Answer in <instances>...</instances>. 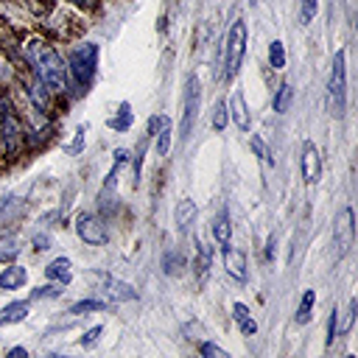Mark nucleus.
Listing matches in <instances>:
<instances>
[{
  "label": "nucleus",
  "instance_id": "1",
  "mask_svg": "<svg viewBox=\"0 0 358 358\" xmlns=\"http://www.w3.org/2000/svg\"><path fill=\"white\" fill-rule=\"evenodd\" d=\"M22 62H25V70H31L39 81H45V87L53 92V95H62L67 92V64L64 59L59 56V50L42 39V36H28L22 42Z\"/></svg>",
  "mask_w": 358,
  "mask_h": 358
},
{
  "label": "nucleus",
  "instance_id": "2",
  "mask_svg": "<svg viewBox=\"0 0 358 358\" xmlns=\"http://www.w3.org/2000/svg\"><path fill=\"white\" fill-rule=\"evenodd\" d=\"M67 78L78 92H87L92 78H95V67H98V45L95 42H84V45H73L67 50Z\"/></svg>",
  "mask_w": 358,
  "mask_h": 358
},
{
  "label": "nucleus",
  "instance_id": "3",
  "mask_svg": "<svg viewBox=\"0 0 358 358\" xmlns=\"http://www.w3.org/2000/svg\"><path fill=\"white\" fill-rule=\"evenodd\" d=\"M243 50H246V22L243 20H235L227 39L221 42V73L218 78L224 81H232L235 73L241 70V62H243Z\"/></svg>",
  "mask_w": 358,
  "mask_h": 358
},
{
  "label": "nucleus",
  "instance_id": "4",
  "mask_svg": "<svg viewBox=\"0 0 358 358\" xmlns=\"http://www.w3.org/2000/svg\"><path fill=\"white\" fill-rule=\"evenodd\" d=\"M327 101H330V115L344 117V109H347V53L344 50H336L333 56V67L327 78Z\"/></svg>",
  "mask_w": 358,
  "mask_h": 358
},
{
  "label": "nucleus",
  "instance_id": "5",
  "mask_svg": "<svg viewBox=\"0 0 358 358\" xmlns=\"http://www.w3.org/2000/svg\"><path fill=\"white\" fill-rule=\"evenodd\" d=\"M199 109H201V84H199V76H187V84H185V95H182V120H179V137L185 140L199 117Z\"/></svg>",
  "mask_w": 358,
  "mask_h": 358
},
{
  "label": "nucleus",
  "instance_id": "6",
  "mask_svg": "<svg viewBox=\"0 0 358 358\" xmlns=\"http://www.w3.org/2000/svg\"><path fill=\"white\" fill-rule=\"evenodd\" d=\"M355 241V224H352V207H341L338 215L333 218V255L341 260Z\"/></svg>",
  "mask_w": 358,
  "mask_h": 358
},
{
  "label": "nucleus",
  "instance_id": "7",
  "mask_svg": "<svg viewBox=\"0 0 358 358\" xmlns=\"http://www.w3.org/2000/svg\"><path fill=\"white\" fill-rule=\"evenodd\" d=\"M76 232H78V238H81L84 243H90V246H103V243L109 241L106 224H103V218L95 215V213H78V218H76Z\"/></svg>",
  "mask_w": 358,
  "mask_h": 358
},
{
  "label": "nucleus",
  "instance_id": "8",
  "mask_svg": "<svg viewBox=\"0 0 358 358\" xmlns=\"http://www.w3.org/2000/svg\"><path fill=\"white\" fill-rule=\"evenodd\" d=\"M322 176V157H319V148L313 145V140H305L302 143V179L308 185L319 182Z\"/></svg>",
  "mask_w": 358,
  "mask_h": 358
},
{
  "label": "nucleus",
  "instance_id": "9",
  "mask_svg": "<svg viewBox=\"0 0 358 358\" xmlns=\"http://www.w3.org/2000/svg\"><path fill=\"white\" fill-rule=\"evenodd\" d=\"M221 255H224V268L227 274L235 280V282H246V255L235 246H221Z\"/></svg>",
  "mask_w": 358,
  "mask_h": 358
},
{
  "label": "nucleus",
  "instance_id": "10",
  "mask_svg": "<svg viewBox=\"0 0 358 358\" xmlns=\"http://www.w3.org/2000/svg\"><path fill=\"white\" fill-rule=\"evenodd\" d=\"M98 280H101V285H103V294H106L112 302H129V299L137 296L131 285H126V282H120V280H115V277H109V274H98Z\"/></svg>",
  "mask_w": 358,
  "mask_h": 358
},
{
  "label": "nucleus",
  "instance_id": "11",
  "mask_svg": "<svg viewBox=\"0 0 358 358\" xmlns=\"http://www.w3.org/2000/svg\"><path fill=\"white\" fill-rule=\"evenodd\" d=\"M25 280H28V271L20 263H11V266H6L0 271V288L3 291H17V288L25 285Z\"/></svg>",
  "mask_w": 358,
  "mask_h": 358
},
{
  "label": "nucleus",
  "instance_id": "12",
  "mask_svg": "<svg viewBox=\"0 0 358 358\" xmlns=\"http://www.w3.org/2000/svg\"><path fill=\"white\" fill-rule=\"evenodd\" d=\"M45 277H48V280H53V282H62V285H67V282L73 280V271H70V260H67V257H56V260H50V263L45 266Z\"/></svg>",
  "mask_w": 358,
  "mask_h": 358
},
{
  "label": "nucleus",
  "instance_id": "13",
  "mask_svg": "<svg viewBox=\"0 0 358 358\" xmlns=\"http://www.w3.org/2000/svg\"><path fill=\"white\" fill-rule=\"evenodd\" d=\"M227 109L232 112L235 126H238L241 131H246V129H249V109H246V101H243V95H241V92H232V101H229V106H227Z\"/></svg>",
  "mask_w": 358,
  "mask_h": 358
},
{
  "label": "nucleus",
  "instance_id": "14",
  "mask_svg": "<svg viewBox=\"0 0 358 358\" xmlns=\"http://www.w3.org/2000/svg\"><path fill=\"white\" fill-rule=\"evenodd\" d=\"M213 238H215L221 246H227V243L232 241V227H229L227 210H221V213L215 215V221H213Z\"/></svg>",
  "mask_w": 358,
  "mask_h": 358
},
{
  "label": "nucleus",
  "instance_id": "15",
  "mask_svg": "<svg viewBox=\"0 0 358 358\" xmlns=\"http://www.w3.org/2000/svg\"><path fill=\"white\" fill-rule=\"evenodd\" d=\"M28 316V302H8L0 310V324H17Z\"/></svg>",
  "mask_w": 358,
  "mask_h": 358
},
{
  "label": "nucleus",
  "instance_id": "16",
  "mask_svg": "<svg viewBox=\"0 0 358 358\" xmlns=\"http://www.w3.org/2000/svg\"><path fill=\"white\" fill-rule=\"evenodd\" d=\"M173 218H176V227H179V232H185V229L193 224V218H196V204H193L190 199L179 201V204H176V213H173Z\"/></svg>",
  "mask_w": 358,
  "mask_h": 358
},
{
  "label": "nucleus",
  "instance_id": "17",
  "mask_svg": "<svg viewBox=\"0 0 358 358\" xmlns=\"http://www.w3.org/2000/svg\"><path fill=\"white\" fill-rule=\"evenodd\" d=\"M232 316H235V322H238L241 333H246V336H255L257 324H255V319L249 316V308H246L243 302H235V305H232Z\"/></svg>",
  "mask_w": 358,
  "mask_h": 358
},
{
  "label": "nucleus",
  "instance_id": "18",
  "mask_svg": "<svg viewBox=\"0 0 358 358\" xmlns=\"http://www.w3.org/2000/svg\"><path fill=\"white\" fill-rule=\"evenodd\" d=\"M313 305H316V294H313V288H308L302 294V299H299V308H296V324H308L310 322Z\"/></svg>",
  "mask_w": 358,
  "mask_h": 358
},
{
  "label": "nucleus",
  "instance_id": "19",
  "mask_svg": "<svg viewBox=\"0 0 358 358\" xmlns=\"http://www.w3.org/2000/svg\"><path fill=\"white\" fill-rule=\"evenodd\" d=\"M168 148H171V120L162 115V120H159V134H157V154L165 157Z\"/></svg>",
  "mask_w": 358,
  "mask_h": 358
},
{
  "label": "nucleus",
  "instance_id": "20",
  "mask_svg": "<svg viewBox=\"0 0 358 358\" xmlns=\"http://www.w3.org/2000/svg\"><path fill=\"white\" fill-rule=\"evenodd\" d=\"M271 106H274V112H285L291 106V84H280L277 87V92L271 98Z\"/></svg>",
  "mask_w": 358,
  "mask_h": 358
},
{
  "label": "nucleus",
  "instance_id": "21",
  "mask_svg": "<svg viewBox=\"0 0 358 358\" xmlns=\"http://www.w3.org/2000/svg\"><path fill=\"white\" fill-rule=\"evenodd\" d=\"M109 126L115 131H126L131 126V109H129V103H120V112H117V117H109Z\"/></svg>",
  "mask_w": 358,
  "mask_h": 358
},
{
  "label": "nucleus",
  "instance_id": "22",
  "mask_svg": "<svg viewBox=\"0 0 358 358\" xmlns=\"http://www.w3.org/2000/svg\"><path fill=\"white\" fill-rule=\"evenodd\" d=\"M268 64L274 70H282L285 67V50H282V42H271L268 45Z\"/></svg>",
  "mask_w": 358,
  "mask_h": 358
},
{
  "label": "nucleus",
  "instance_id": "23",
  "mask_svg": "<svg viewBox=\"0 0 358 358\" xmlns=\"http://www.w3.org/2000/svg\"><path fill=\"white\" fill-rule=\"evenodd\" d=\"M196 246H199V257H196V271H199V274H207V271H210V246H207V243H204L201 238L196 241Z\"/></svg>",
  "mask_w": 358,
  "mask_h": 358
},
{
  "label": "nucleus",
  "instance_id": "24",
  "mask_svg": "<svg viewBox=\"0 0 358 358\" xmlns=\"http://www.w3.org/2000/svg\"><path fill=\"white\" fill-rule=\"evenodd\" d=\"M336 338H338V308H333L330 316H327V336H324V344L333 347Z\"/></svg>",
  "mask_w": 358,
  "mask_h": 358
},
{
  "label": "nucleus",
  "instance_id": "25",
  "mask_svg": "<svg viewBox=\"0 0 358 358\" xmlns=\"http://www.w3.org/2000/svg\"><path fill=\"white\" fill-rule=\"evenodd\" d=\"M316 8H319V0H299V20H302V25L313 22Z\"/></svg>",
  "mask_w": 358,
  "mask_h": 358
},
{
  "label": "nucleus",
  "instance_id": "26",
  "mask_svg": "<svg viewBox=\"0 0 358 358\" xmlns=\"http://www.w3.org/2000/svg\"><path fill=\"white\" fill-rule=\"evenodd\" d=\"M227 117H229V109L224 106V101H218V103H215V112H213V129L221 131V129L227 126Z\"/></svg>",
  "mask_w": 358,
  "mask_h": 358
},
{
  "label": "nucleus",
  "instance_id": "27",
  "mask_svg": "<svg viewBox=\"0 0 358 358\" xmlns=\"http://www.w3.org/2000/svg\"><path fill=\"white\" fill-rule=\"evenodd\" d=\"M103 308V302L101 299H81V302H76L73 308H70V313H87V310H101Z\"/></svg>",
  "mask_w": 358,
  "mask_h": 358
},
{
  "label": "nucleus",
  "instance_id": "28",
  "mask_svg": "<svg viewBox=\"0 0 358 358\" xmlns=\"http://www.w3.org/2000/svg\"><path fill=\"white\" fill-rule=\"evenodd\" d=\"M162 266H165V274H176V271L182 268V255H176V252H171V255H165V260H162Z\"/></svg>",
  "mask_w": 358,
  "mask_h": 358
},
{
  "label": "nucleus",
  "instance_id": "29",
  "mask_svg": "<svg viewBox=\"0 0 358 358\" xmlns=\"http://www.w3.org/2000/svg\"><path fill=\"white\" fill-rule=\"evenodd\" d=\"M11 78H17V70H14V67L0 56V87H8V81H11Z\"/></svg>",
  "mask_w": 358,
  "mask_h": 358
},
{
  "label": "nucleus",
  "instance_id": "30",
  "mask_svg": "<svg viewBox=\"0 0 358 358\" xmlns=\"http://www.w3.org/2000/svg\"><path fill=\"white\" fill-rule=\"evenodd\" d=\"M103 333V327L101 324H95V327H90L84 336H81V347H95V341H98V336Z\"/></svg>",
  "mask_w": 358,
  "mask_h": 358
},
{
  "label": "nucleus",
  "instance_id": "31",
  "mask_svg": "<svg viewBox=\"0 0 358 358\" xmlns=\"http://www.w3.org/2000/svg\"><path fill=\"white\" fill-rule=\"evenodd\" d=\"M42 296H59V288L56 285H39V288H34L31 299H42Z\"/></svg>",
  "mask_w": 358,
  "mask_h": 358
},
{
  "label": "nucleus",
  "instance_id": "32",
  "mask_svg": "<svg viewBox=\"0 0 358 358\" xmlns=\"http://www.w3.org/2000/svg\"><path fill=\"white\" fill-rule=\"evenodd\" d=\"M355 310H358V305H355V299L350 302V310H347V316H344V324L338 327V333H350V327H352V322H355Z\"/></svg>",
  "mask_w": 358,
  "mask_h": 358
},
{
  "label": "nucleus",
  "instance_id": "33",
  "mask_svg": "<svg viewBox=\"0 0 358 358\" xmlns=\"http://www.w3.org/2000/svg\"><path fill=\"white\" fill-rule=\"evenodd\" d=\"M201 355H210V358H227V350H221V347L204 341V344H201Z\"/></svg>",
  "mask_w": 358,
  "mask_h": 358
},
{
  "label": "nucleus",
  "instance_id": "34",
  "mask_svg": "<svg viewBox=\"0 0 358 358\" xmlns=\"http://www.w3.org/2000/svg\"><path fill=\"white\" fill-rule=\"evenodd\" d=\"M81 140H84V129H78V131H76V140H73V145H70L67 151H70V154H76V151L81 148Z\"/></svg>",
  "mask_w": 358,
  "mask_h": 358
},
{
  "label": "nucleus",
  "instance_id": "35",
  "mask_svg": "<svg viewBox=\"0 0 358 358\" xmlns=\"http://www.w3.org/2000/svg\"><path fill=\"white\" fill-rule=\"evenodd\" d=\"M34 243H36V249H50V246H48V243H50V238H48V235H45V238L39 235V238H36Z\"/></svg>",
  "mask_w": 358,
  "mask_h": 358
},
{
  "label": "nucleus",
  "instance_id": "36",
  "mask_svg": "<svg viewBox=\"0 0 358 358\" xmlns=\"http://www.w3.org/2000/svg\"><path fill=\"white\" fill-rule=\"evenodd\" d=\"M8 355H11V358H20V355L25 358V350H22V347H14V350H8Z\"/></svg>",
  "mask_w": 358,
  "mask_h": 358
}]
</instances>
